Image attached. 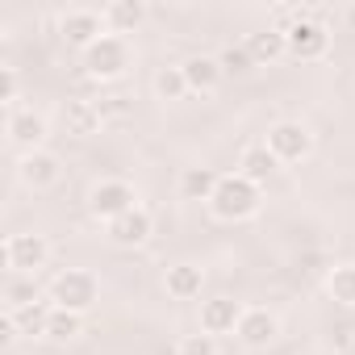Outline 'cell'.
<instances>
[{"label": "cell", "mask_w": 355, "mask_h": 355, "mask_svg": "<svg viewBox=\"0 0 355 355\" xmlns=\"http://www.w3.org/2000/svg\"><path fill=\"white\" fill-rule=\"evenodd\" d=\"M259 205H263V189L251 184L247 175L230 171V175H222V180H218V193L209 201V214L218 222H247V218L259 214Z\"/></svg>", "instance_id": "obj_1"}, {"label": "cell", "mask_w": 355, "mask_h": 355, "mask_svg": "<svg viewBox=\"0 0 355 355\" xmlns=\"http://www.w3.org/2000/svg\"><path fill=\"white\" fill-rule=\"evenodd\" d=\"M46 297H51V305H55V309L88 313V309L96 305V297H101V280H96L88 268H67V272H59V276L51 280Z\"/></svg>", "instance_id": "obj_2"}, {"label": "cell", "mask_w": 355, "mask_h": 355, "mask_svg": "<svg viewBox=\"0 0 355 355\" xmlns=\"http://www.w3.org/2000/svg\"><path fill=\"white\" fill-rule=\"evenodd\" d=\"M130 67H134V51H130V38L105 34L96 46H88V51H84V71H88V80L113 84V80H121Z\"/></svg>", "instance_id": "obj_3"}, {"label": "cell", "mask_w": 355, "mask_h": 355, "mask_svg": "<svg viewBox=\"0 0 355 355\" xmlns=\"http://www.w3.org/2000/svg\"><path fill=\"white\" fill-rule=\"evenodd\" d=\"M138 205V193H134V184L130 180H117V175H105V180H96L92 189H88V214L96 218V222H113V218H121V214H130Z\"/></svg>", "instance_id": "obj_4"}, {"label": "cell", "mask_w": 355, "mask_h": 355, "mask_svg": "<svg viewBox=\"0 0 355 355\" xmlns=\"http://www.w3.org/2000/svg\"><path fill=\"white\" fill-rule=\"evenodd\" d=\"M0 259H5L9 276H34L38 268H46L51 259V243L34 230H21V234H9L5 247H0Z\"/></svg>", "instance_id": "obj_5"}, {"label": "cell", "mask_w": 355, "mask_h": 355, "mask_svg": "<svg viewBox=\"0 0 355 355\" xmlns=\"http://www.w3.org/2000/svg\"><path fill=\"white\" fill-rule=\"evenodd\" d=\"M263 142L280 163H301V159L313 155V130L305 121H276Z\"/></svg>", "instance_id": "obj_6"}, {"label": "cell", "mask_w": 355, "mask_h": 355, "mask_svg": "<svg viewBox=\"0 0 355 355\" xmlns=\"http://www.w3.org/2000/svg\"><path fill=\"white\" fill-rule=\"evenodd\" d=\"M17 180L30 189V193H46V189H55L59 180H63V159L55 155V150H26L21 159H17Z\"/></svg>", "instance_id": "obj_7"}, {"label": "cell", "mask_w": 355, "mask_h": 355, "mask_svg": "<svg viewBox=\"0 0 355 355\" xmlns=\"http://www.w3.org/2000/svg\"><path fill=\"white\" fill-rule=\"evenodd\" d=\"M105 34H109V30H105V17H101L96 9H67V13L59 17V38H63L67 46H76L80 55H84L88 46H96Z\"/></svg>", "instance_id": "obj_8"}, {"label": "cell", "mask_w": 355, "mask_h": 355, "mask_svg": "<svg viewBox=\"0 0 355 355\" xmlns=\"http://www.w3.org/2000/svg\"><path fill=\"white\" fill-rule=\"evenodd\" d=\"M284 38H288V55L301 59V63L326 59V51H330V30H326L318 17H301V21H293V26L284 30Z\"/></svg>", "instance_id": "obj_9"}, {"label": "cell", "mask_w": 355, "mask_h": 355, "mask_svg": "<svg viewBox=\"0 0 355 355\" xmlns=\"http://www.w3.org/2000/svg\"><path fill=\"white\" fill-rule=\"evenodd\" d=\"M105 230H109V243H113V247L134 251V247H146V243H150V234H155V218H150L146 205H134L130 214L113 218Z\"/></svg>", "instance_id": "obj_10"}, {"label": "cell", "mask_w": 355, "mask_h": 355, "mask_svg": "<svg viewBox=\"0 0 355 355\" xmlns=\"http://www.w3.org/2000/svg\"><path fill=\"white\" fill-rule=\"evenodd\" d=\"M239 343L243 347H251V351H263V347H272L276 338H280V318L272 313V309H263V305H247L243 309V318H239Z\"/></svg>", "instance_id": "obj_11"}, {"label": "cell", "mask_w": 355, "mask_h": 355, "mask_svg": "<svg viewBox=\"0 0 355 355\" xmlns=\"http://www.w3.org/2000/svg\"><path fill=\"white\" fill-rule=\"evenodd\" d=\"M5 134H9V142L21 155L26 150H42V142H46V117L34 113V109H13L5 117Z\"/></svg>", "instance_id": "obj_12"}, {"label": "cell", "mask_w": 355, "mask_h": 355, "mask_svg": "<svg viewBox=\"0 0 355 355\" xmlns=\"http://www.w3.org/2000/svg\"><path fill=\"white\" fill-rule=\"evenodd\" d=\"M280 167H284V163L268 150V142H251V146H243V155H239V167H234V171H239V175H247L251 184H259V189H263Z\"/></svg>", "instance_id": "obj_13"}, {"label": "cell", "mask_w": 355, "mask_h": 355, "mask_svg": "<svg viewBox=\"0 0 355 355\" xmlns=\"http://www.w3.org/2000/svg\"><path fill=\"white\" fill-rule=\"evenodd\" d=\"M180 67H184L189 92H201V96L218 92V88H222V80H226V71H222L218 55H193V59H184Z\"/></svg>", "instance_id": "obj_14"}, {"label": "cell", "mask_w": 355, "mask_h": 355, "mask_svg": "<svg viewBox=\"0 0 355 355\" xmlns=\"http://www.w3.org/2000/svg\"><path fill=\"white\" fill-rule=\"evenodd\" d=\"M239 318H243V305L239 301H230V297H214V301H205L201 305V330L205 334H234L239 330Z\"/></svg>", "instance_id": "obj_15"}, {"label": "cell", "mask_w": 355, "mask_h": 355, "mask_svg": "<svg viewBox=\"0 0 355 355\" xmlns=\"http://www.w3.org/2000/svg\"><path fill=\"white\" fill-rule=\"evenodd\" d=\"M101 17H105V30L109 34L125 38V34H134L146 21V5H142V0H113V5L101 9Z\"/></svg>", "instance_id": "obj_16"}, {"label": "cell", "mask_w": 355, "mask_h": 355, "mask_svg": "<svg viewBox=\"0 0 355 355\" xmlns=\"http://www.w3.org/2000/svg\"><path fill=\"white\" fill-rule=\"evenodd\" d=\"M63 121H67V134H71V138H92V134H101V125H105V109H101L96 101H67Z\"/></svg>", "instance_id": "obj_17"}, {"label": "cell", "mask_w": 355, "mask_h": 355, "mask_svg": "<svg viewBox=\"0 0 355 355\" xmlns=\"http://www.w3.org/2000/svg\"><path fill=\"white\" fill-rule=\"evenodd\" d=\"M163 288H167V297H175V301H193V297H201V288H205V272H201L197 263H171L167 276H163Z\"/></svg>", "instance_id": "obj_18"}, {"label": "cell", "mask_w": 355, "mask_h": 355, "mask_svg": "<svg viewBox=\"0 0 355 355\" xmlns=\"http://www.w3.org/2000/svg\"><path fill=\"white\" fill-rule=\"evenodd\" d=\"M243 46L251 51L255 67H268V63H276V59H284V55H288V38H284V30H280V26H268V30L251 34Z\"/></svg>", "instance_id": "obj_19"}, {"label": "cell", "mask_w": 355, "mask_h": 355, "mask_svg": "<svg viewBox=\"0 0 355 355\" xmlns=\"http://www.w3.org/2000/svg\"><path fill=\"white\" fill-rule=\"evenodd\" d=\"M218 180H222V175H218L214 167H184V171H180V197L209 205L214 193H218Z\"/></svg>", "instance_id": "obj_20"}, {"label": "cell", "mask_w": 355, "mask_h": 355, "mask_svg": "<svg viewBox=\"0 0 355 355\" xmlns=\"http://www.w3.org/2000/svg\"><path fill=\"white\" fill-rule=\"evenodd\" d=\"M9 318H13V326H17V334H21V338H46L51 301H34V305L17 309V313H9Z\"/></svg>", "instance_id": "obj_21"}, {"label": "cell", "mask_w": 355, "mask_h": 355, "mask_svg": "<svg viewBox=\"0 0 355 355\" xmlns=\"http://www.w3.org/2000/svg\"><path fill=\"white\" fill-rule=\"evenodd\" d=\"M326 293L334 305L355 309V263H334V272L326 276Z\"/></svg>", "instance_id": "obj_22"}, {"label": "cell", "mask_w": 355, "mask_h": 355, "mask_svg": "<svg viewBox=\"0 0 355 355\" xmlns=\"http://www.w3.org/2000/svg\"><path fill=\"white\" fill-rule=\"evenodd\" d=\"M84 334V313H71V309H55L51 305V322H46V338L51 343H71Z\"/></svg>", "instance_id": "obj_23"}, {"label": "cell", "mask_w": 355, "mask_h": 355, "mask_svg": "<svg viewBox=\"0 0 355 355\" xmlns=\"http://www.w3.org/2000/svg\"><path fill=\"white\" fill-rule=\"evenodd\" d=\"M155 96H159V101H184V96H189L184 67H159V71H155Z\"/></svg>", "instance_id": "obj_24"}, {"label": "cell", "mask_w": 355, "mask_h": 355, "mask_svg": "<svg viewBox=\"0 0 355 355\" xmlns=\"http://www.w3.org/2000/svg\"><path fill=\"white\" fill-rule=\"evenodd\" d=\"M34 301H38L34 276H9V284H5V313H17V309H26Z\"/></svg>", "instance_id": "obj_25"}, {"label": "cell", "mask_w": 355, "mask_h": 355, "mask_svg": "<svg viewBox=\"0 0 355 355\" xmlns=\"http://www.w3.org/2000/svg\"><path fill=\"white\" fill-rule=\"evenodd\" d=\"M218 63H222V71H226V76H234V80H243V76H251V71H255V59H251V51H247V46H226V51L218 55Z\"/></svg>", "instance_id": "obj_26"}, {"label": "cell", "mask_w": 355, "mask_h": 355, "mask_svg": "<svg viewBox=\"0 0 355 355\" xmlns=\"http://www.w3.org/2000/svg\"><path fill=\"white\" fill-rule=\"evenodd\" d=\"M175 355H218V338L197 330V334H184L180 343H175Z\"/></svg>", "instance_id": "obj_27"}, {"label": "cell", "mask_w": 355, "mask_h": 355, "mask_svg": "<svg viewBox=\"0 0 355 355\" xmlns=\"http://www.w3.org/2000/svg\"><path fill=\"white\" fill-rule=\"evenodd\" d=\"M21 80H17V67H0V105H5L9 113L21 109Z\"/></svg>", "instance_id": "obj_28"}, {"label": "cell", "mask_w": 355, "mask_h": 355, "mask_svg": "<svg viewBox=\"0 0 355 355\" xmlns=\"http://www.w3.org/2000/svg\"><path fill=\"white\" fill-rule=\"evenodd\" d=\"M21 334H17V326H13V318L5 313V318H0V343H5V347H13Z\"/></svg>", "instance_id": "obj_29"}]
</instances>
